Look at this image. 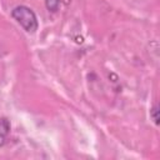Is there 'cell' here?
<instances>
[{"instance_id": "obj_4", "label": "cell", "mask_w": 160, "mask_h": 160, "mask_svg": "<svg viewBox=\"0 0 160 160\" xmlns=\"http://www.w3.org/2000/svg\"><path fill=\"white\" fill-rule=\"evenodd\" d=\"M150 118L152 119L155 125H159V106H158V104H154V106L150 109Z\"/></svg>"}, {"instance_id": "obj_1", "label": "cell", "mask_w": 160, "mask_h": 160, "mask_svg": "<svg viewBox=\"0 0 160 160\" xmlns=\"http://www.w3.org/2000/svg\"><path fill=\"white\" fill-rule=\"evenodd\" d=\"M11 16L29 34H34L39 28L36 14L29 6H25V5L15 6L11 10Z\"/></svg>"}, {"instance_id": "obj_2", "label": "cell", "mask_w": 160, "mask_h": 160, "mask_svg": "<svg viewBox=\"0 0 160 160\" xmlns=\"http://www.w3.org/2000/svg\"><path fill=\"white\" fill-rule=\"evenodd\" d=\"M10 121L6 118H0V148L6 142L8 136L10 134Z\"/></svg>"}, {"instance_id": "obj_3", "label": "cell", "mask_w": 160, "mask_h": 160, "mask_svg": "<svg viewBox=\"0 0 160 160\" xmlns=\"http://www.w3.org/2000/svg\"><path fill=\"white\" fill-rule=\"evenodd\" d=\"M45 5H46V9L49 11L55 12L60 8V0H45Z\"/></svg>"}]
</instances>
